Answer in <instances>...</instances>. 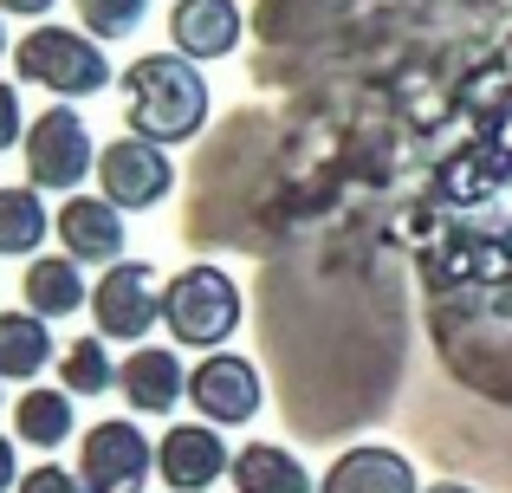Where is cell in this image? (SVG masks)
<instances>
[{
    "label": "cell",
    "instance_id": "6da1fadb",
    "mask_svg": "<svg viewBox=\"0 0 512 493\" xmlns=\"http://www.w3.org/2000/svg\"><path fill=\"white\" fill-rule=\"evenodd\" d=\"M117 91H124V124L130 137L143 143H188L201 137V124H208V78H201L195 59H182V52H150V59H130L124 78H117Z\"/></svg>",
    "mask_w": 512,
    "mask_h": 493
},
{
    "label": "cell",
    "instance_id": "7a4b0ae2",
    "mask_svg": "<svg viewBox=\"0 0 512 493\" xmlns=\"http://www.w3.org/2000/svg\"><path fill=\"white\" fill-rule=\"evenodd\" d=\"M13 72L26 78V85L52 91L59 104L72 98H98L104 85H111V59H104V46L85 33V26H33V33L13 46Z\"/></svg>",
    "mask_w": 512,
    "mask_h": 493
},
{
    "label": "cell",
    "instance_id": "3957f363",
    "mask_svg": "<svg viewBox=\"0 0 512 493\" xmlns=\"http://www.w3.org/2000/svg\"><path fill=\"white\" fill-rule=\"evenodd\" d=\"M163 325L188 351H221L240 331V286L221 266H182L163 286Z\"/></svg>",
    "mask_w": 512,
    "mask_h": 493
},
{
    "label": "cell",
    "instance_id": "277c9868",
    "mask_svg": "<svg viewBox=\"0 0 512 493\" xmlns=\"http://www.w3.org/2000/svg\"><path fill=\"white\" fill-rule=\"evenodd\" d=\"M26 182H33L39 195L59 189V195H78V182L98 176V143H91L85 117L65 111V104H52V111L33 117V130H26Z\"/></svg>",
    "mask_w": 512,
    "mask_h": 493
},
{
    "label": "cell",
    "instance_id": "5b68a950",
    "mask_svg": "<svg viewBox=\"0 0 512 493\" xmlns=\"http://www.w3.org/2000/svg\"><path fill=\"white\" fill-rule=\"evenodd\" d=\"M163 318V279L150 260H117L104 266V279L91 286V325L98 338L117 344H143V331Z\"/></svg>",
    "mask_w": 512,
    "mask_h": 493
},
{
    "label": "cell",
    "instance_id": "8992f818",
    "mask_svg": "<svg viewBox=\"0 0 512 493\" xmlns=\"http://www.w3.org/2000/svg\"><path fill=\"white\" fill-rule=\"evenodd\" d=\"M156 474V442L137 422H98L78 442V481L91 493H137Z\"/></svg>",
    "mask_w": 512,
    "mask_h": 493
},
{
    "label": "cell",
    "instance_id": "52a82bcc",
    "mask_svg": "<svg viewBox=\"0 0 512 493\" xmlns=\"http://www.w3.org/2000/svg\"><path fill=\"white\" fill-rule=\"evenodd\" d=\"M98 189L111 208L137 215V208H156L175 189V163L163 143H143V137H111L98 150Z\"/></svg>",
    "mask_w": 512,
    "mask_h": 493
},
{
    "label": "cell",
    "instance_id": "ba28073f",
    "mask_svg": "<svg viewBox=\"0 0 512 493\" xmlns=\"http://www.w3.org/2000/svg\"><path fill=\"white\" fill-rule=\"evenodd\" d=\"M188 403H195V416L214 422V429H240V422L260 416L266 383H260V370H253L247 357L208 351L195 370H188Z\"/></svg>",
    "mask_w": 512,
    "mask_h": 493
},
{
    "label": "cell",
    "instance_id": "9c48e42d",
    "mask_svg": "<svg viewBox=\"0 0 512 493\" xmlns=\"http://www.w3.org/2000/svg\"><path fill=\"white\" fill-rule=\"evenodd\" d=\"M156 474H163L169 493H208L214 481L234 474V448L221 442L214 422H175L156 442Z\"/></svg>",
    "mask_w": 512,
    "mask_h": 493
},
{
    "label": "cell",
    "instance_id": "30bf717a",
    "mask_svg": "<svg viewBox=\"0 0 512 493\" xmlns=\"http://www.w3.org/2000/svg\"><path fill=\"white\" fill-rule=\"evenodd\" d=\"M52 228H59V253H72L78 266L124 260V208H111L104 195H65Z\"/></svg>",
    "mask_w": 512,
    "mask_h": 493
},
{
    "label": "cell",
    "instance_id": "8fae6325",
    "mask_svg": "<svg viewBox=\"0 0 512 493\" xmlns=\"http://www.w3.org/2000/svg\"><path fill=\"white\" fill-rule=\"evenodd\" d=\"M247 20H240V0H175L169 7V46L182 59H227L240 46Z\"/></svg>",
    "mask_w": 512,
    "mask_h": 493
},
{
    "label": "cell",
    "instance_id": "7c38bea8",
    "mask_svg": "<svg viewBox=\"0 0 512 493\" xmlns=\"http://www.w3.org/2000/svg\"><path fill=\"white\" fill-rule=\"evenodd\" d=\"M117 390H124V403L137 409V416H169L188 396V370L163 344H137V351L117 364Z\"/></svg>",
    "mask_w": 512,
    "mask_h": 493
},
{
    "label": "cell",
    "instance_id": "4fadbf2b",
    "mask_svg": "<svg viewBox=\"0 0 512 493\" xmlns=\"http://www.w3.org/2000/svg\"><path fill=\"white\" fill-rule=\"evenodd\" d=\"M318 493H422V487H415V468H409L402 448L357 442V448H344V455L325 468Z\"/></svg>",
    "mask_w": 512,
    "mask_h": 493
},
{
    "label": "cell",
    "instance_id": "5bb4252c",
    "mask_svg": "<svg viewBox=\"0 0 512 493\" xmlns=\"http://www.w3.org/2000/svg\"><path fill=\"white\" fill-rule=\"evenodd\" d=\"M20 292H26V312H39V318H72V312L91 305V286H85L72 253H39V260L26 266Z\"/></svg>",
    "mask_w": 512,
    "mask_h": 493
},
{
    "label": "cell",
    "instance_id": "9a60e30c",
    "mask_svg": "<svg viewBox=\"0 0 512 493\" xmlns=\"http://www.w3.org/2000/svg\"><path fill=\"white\" fill-rule=\"evenodd\" d=\"M240 493H312V474L299 468V455L279 442H247L234 448V474H227Z\"/></svg>",
    "mask_w": 512,
    "mask_h": 493
},
{
    "label": "cell",
    "instance_id": "2e32d148",
    "mask_svg": "<svg viewBox=\"0 0 512 493\" xmlns=\"http://www.w3.org/2000/svg\"><path fill=\"white\" fill-rule=\"evenodd\" d=\"M52 234V215L39 202L33 182H7L0 189V253L7 260H39V241Z\"/></svg>",
    "mask_w": 512,
    "mask_h": 493
},
{
    "label": "cell",
    "instance_id": "e0dca14e",
    "mask_svg": "<svg viewBox=\"0 0 512 493\" xmlns=\"http://www.w3.org/2000/svg\"><path fill=\"white\" fill-rule=\"evenodd\" d=\"M52 364V331L39 312H0V383H33Z\"/></svg>",
    "mask_w": 512,
    "mask_h": 493
},
{
    "label": "cell",
    "instance_id": "ac0fdd59",
    "mask_svg": "<svg viewBox=\"0 0 512 493\" xmlns=\"http://www.w3.org/2000/svg\"><path fill=\"white\" fill-rule=\"evenodd\" d=\"M72 429H78L72 390H26L20 403H13V435L33 442V448H59Z\"/></svg>",
    "mask_w": 512,
    "mask_h": 493
},
{
    "label": "cell",
    "instance_id": "d6986e66",
    "mask_svg": "<svg viewBox=\"0 0 512 493\" xmlns=\"http://www.w3.org/2000/svg\"><path fill=\"white\" fill-rule=\"evenodd\" d=\"M111 383H117L111 338H78V344H65V357H59V390H72V396H104Z\"/></svg>",
    "mask_w": 512,
    "mask_h": 493
},
{
    "label": "cell",
    "instance_id": "ffe728a7",
    "mask_svg": "<svg viewBox=\"0 0 512 493\" xmlns=\"http://www.w3.org/2000/svg\"><path fill=\"white\" fill-rule=\"evenodd\" d=\"M72 7H78V26H85L98 46H111V39H130L143 26L150 0H72Z\"/></svg>",
    "mask_w": 512,
    "mask_h": 493
},
{
    "label": "cell",
    "instance_id": "44dd1931",
    "mask_svg": "<svg viewBox=\"0 0 512 493\" xmlns=\"http://www.w3.org/2000/svg\"><path fill=\"white\" fill-rule=\"evenodd\" d=\"M13 493H91V487L78 481V474H65L59 461H39V468L20 474V487H13Z\"/></svg>",
    "mask_w": 512,
    "mask_h": 493
},
{
    "label": "cell",
    "instance_id": "7402d4cb",
    "mask_svg": "<svg viewBox=\"0 0 512 493\" xmlns=\"http://www.w3.org/2000/svg\"><path fill=\"white\" fill-rule=\"evenodd\" d=\"M26 130H33V124H26V111H20V91L0 78V156H7L13 143H26Z\"/></svg>",
    "mask_w": 512,
    "mask_h": 493
},
{
    "label": "cell",
    "instance_id": "603a6c76",
    "mask_svg": "<svg viewBox=\"0 0 512 493\" xmlns=\"http://www.w3.org/2000/svg\"><path fill=\"white\" fill-rule=\"evenodd\" d=\"M13 442H20V435H0V493L20 487V461H13Z\"/></svg>",
    "mask_w": 512,
    "mask_h": 493
},
{
    "label": "cell",
    "instance_id": "cb8c5ba5",
    "mask_svg": "<svg viewBox=\"0 0 512 493\" xmlns=\"http://www.w3.org/2000/svg\"><path fill=\"white\" fill-rule=\"evenodd\" d=\"M0 7H7V13H20V20H46V13L59 7V0H0Z\"/></svg>",
    "mask_w": 512,
    "mask_h": 493
},
{
    "label": "cell",
    "instance_id": "d4e9b609",
    "mask_svg": "<svg viewBox=\"0 0 512 493\" xmlns=\"http://www.w3.org/2000/svg\"><path fill=\"white\" fill-rule=\"evenodd\" d=\"M422 493H480V487H467V481H435V487H422Z\"/></svg>",
    "mask_w": 512,
    "mask_h": 493
},
{
    "label": "cell",
    "instance_id": "484cf974",
    "mask_svg": "<svg viewBox=\"0 0 512 493\" xmlns=\"http://www.w3.org/2000/svg\"><path fill=\"white\" fill-rule=\"evenodd\" d=\"M0 59H7V20H0Z\"/></svg>",
    "mask_w": 512,
    "mask_h": 493
}]
</instances>
